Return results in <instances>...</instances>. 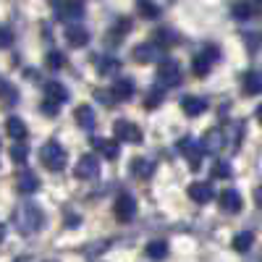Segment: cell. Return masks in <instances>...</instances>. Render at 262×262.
<instances>
[{
  "instance_id": "obj_1",
  "label": "cell",
  "mask_w": 262,
  "mask_h": 262,
  "mask_svg": "<svg viewBox=\"0 0 262 262\" xmlns=\"http://www.w3.org/2000/svg\"><path fill=\"white\" fill-rule=\"evenodd\" d=\"M13 226L18 228L21 236H34L42 231L45 226V212H42L39 205H21L16 212H13Z\"/></svg>"
},
{
  "instance_id": "obj_2",
  "label": "cell",
  "mask_w": 262,
  "mask_h": 262,
  "mask_svg": "<svg viewBox=\"0 0 262 262\" xmlns=\"http://www.w3.org/2000/svg\"><path fill=\"white\" fill-rule=\"evenodd\" d=\"M39 163L45 165L48 170L58 173V170H63V168H66V163H69V152L63 149V144H60V142H48L45 147L39 149Z\"/></svg>"
},
{
  "instance_id": "obj_3",
  "label": "cell",
  "mask_w": 262,
  "mask_h": 262,
  "mask_svg": "<svg viewBox=\"0 0 262 262\" xmlns=\"http://www.w3.org/2000/svg\"><path fill=\"white\" fill-rule=\"evenodd\" d=\"M158 81H160V86H179L181 84V66L173 58H163L158 66Z\"/></svg>"
},
{
  "instance_id": "obj_4",
  "label": "cell",
  "mask_w": 262,
  "mask_h": 262,
  "mask_svg": "<svg viewBox=\"0 0 262 262\" xmlns=\"http://www.w3.org/2000/svg\"><path fill=\"white\" fill-rule=\"evenodd\" d=\"M113 134H116V139H118V142H128V144H142V142H144L142 128H139L137 123L126 121V118L116 121V126H113Z\"/></svg>"
},
{
  "instance_id": "obj_5",
  "label": "cell",
  "mask_w": 262,
  "mask_h": 262,
  "mask_svg": "<svg viewBox=\"0 0 262 262\" xmlns=\"http://www.w3.org/2000/svg\"><path fill=\"white\" fill-rule=\"evenodd\" d=\"M53 11H55V18L60 21H79L84 16V3L81 0H55Z\"/></svg>"
},
{
  "instance_id": "obj_6",
  "label": "cell",
  "mask_w": 262,
  "mask_h": 262,
  "mask_svg": "<svg viewBox=\"0 0 262 262\" xmlns=\"http://www.w3.org/2000/svg\"><path fill=\"white\" fill-rule=\"evenodd\" d=\"M179 152L189 160L191 170H196V168L202 165V155H205V149H202V142H196L194 137H184V139L179 142Z\"/></svg>"
},
{
  "instance_id": "obj_7",
  "label": "cell",
  "mask_w": 262,
  "mask_h": 262,
  "mask_svg": "<svg viewBox=\"0 0 262 262\" xmlns=\"http://www.w3.org/2000/svg\"><path fill=\"white\" fill-rule=\"evenodd\" d=\"M113 215L118 223H131L137 217V200L131 194H118V200L113 205Z\"/></svg>"
},
{
  "instance_id": "obj_8",
  "label": "cell",
  "mask_w": 262,
  "mask_h": 262,
  "mask_svg": "<svg viewBox=\"0 0 262 262\" xmlns=\"http://www.w3.org/2000/svg\"><path fill=\"white\" fill-rule=\"evenodd\" d=\"M74 176L76 179H81V181H92V179H97L100 176V160L95 158V155H81L79 158V163H76V168H74Z\"/></svg>"
},
{
  "instance_id": "obj_9",
  "label": "cell",
  "mask_w": 262,
  "mask_h": 262,
  "mask_svg": "<svg viewBox=\"0 0 262 262\" xmlns=\"http://www.w3.org/2000/svg\"><path fill=\"white\" fill-rule=\"evenodd\" d=\"M131 58H134L137 63H155L163 58V48L158 45V42H144V45H137L134 50H131Z\"/></svg>"
},
{
  "instance_id": "obj_10",
  "label": "cell",
  "mask_w": 262,
  "mask_h": 262,
  "mask_svg": "<svg viewBox=\"0 0 262 262\" xmlns=\"http://www.w3.org/2000/svg\"><path fill=\"white\" fill-rule=\"evenodd\" d=\"M217 202H221V210H223V212H231V215L242 212V205H244L242 194H238L236 189H226V191H221Z\"/></svg>"
},
{
  "instance_id": "obj_11",
  "label": "cell",
  "mask_w": 262,
  "mask_h": 262,
  "mask_svg": "<svg viewBox=\"0 0 262 262\" xmlns=\"http://www.w3.org/2000/svg\"><path fill=\"white\" fill-rule=\"evenodd\" d=\"M134 92H137V84L131 81L128 76H121V79H116V81H113V86H111V95H113L118 102H123V100H131V97H134Z\"/></svg>"
},
{
  "instance_id": "obj_12",
  "label": "cell",
  "mask_w": 262,
  "mask_h": 262,
  "mask_svg": "<svg viewBox=\"0 0 262 262\" xmlns=\"http://www.w3.org/2000/svg\"><path fill=\"white\" fill-rule=\"evenodd\" d=\"M223 142H226V131L223 128H210L202 137V149L210 152V155H215V152L223 149Z\"/></svg>"
},
{
  "instance_id": "obj_13",
  "label": "cell",
  "mask_w": 262,
  "mask_h": 262,
  "mask_svg": "<svg viewBox=\"0 0 262 262\" xmlns=\"http://www.w3.org/2000/svg\"><path fill=\"white\" fill-rule=\"evenodd\" d=\"M186 194L191 196L196 205H207L212 196H215V191H212V186H210L207 181H194V184L186 189Z\"/></svg>"
},
{
  "instance_id": "obj_14",
  "label": "cell",
  "mask_w": 262,
  "mask_h": 262,
  "mask_svg": "<svg viewBox=\"0 0 262 262\" xmlns=\"http://www.w3.org/2000/svg\"><path fill=\"white\" fill-rule=\"evenodd\" d=\"M66 42H69V48H84V45H90V32L79 24L66 27Z\"/></svg>"
},
{
  "instance_id": "obj_15",
  "label": "cell",
  "mask_w": 262,
  "mask_h": 262,
  "mask_svg": "<svg viewBox=\"0 0 262 262\" xmlns=\"http://www.w3.org/2000/svg\"><path fill=\"white\" fill-rule=\"evenodd\" d=\"M16 189L21 194H34L39 189V179H37V173L32 170H21L18 176H16Z\"/></svg>"
},
{
  "instance_id": "obj_16",
  "label": "cell",
  "mask_w": 262,
  "mask_h": 262,
  "mask_svg": "<svg viewBox=\"0 0 262 262\" xmlns=\"http://www.w3.org/2000/svg\"><path fill=\"white\" fill-rule=\"evenodd\" d=\"M181 111H184V113H186L189 118H196V116H202V113L207 111V100L186 95V97L181 100Z\"/></svg>"
},
{
  "instance_id": "obj_17",
  "label": "cell",
  "mask_w": 262,
  "mask_h": 262,
  "mask_svg": "<svg viewBox=\"0 0 262 262\" xmlns=\"http://www.w3.org/2000/svg\"><path fill=\"white\" fill-rule=\"evenodd\" d=\"M69 90L60 84V81H48L45 84V100H53V102H58V105H63V102H69Z\"/></svg>"
},
{
  "instance_id": "obj_18",
  "label": "cell",
  "mask_w": 262,
  "mask_h": 262,
  "mask_svg": "<svg viewBox=\"0 0 262 262\" xmlns=\"http://www.w3.org/2000/svg\"><path fill=\"white\" fill-rule=\"evenodd\" d=\"M242 86H244V95H259L262 92V74L259 71H247L244 79H242Z\"/></svg>"
},
{
  "instance_id": "obj_19",
  "label": "cell",
  "mask_w": 262,
  "mask_h": 262,
  "mask_svg": "<svg viewBox=\"0 0 262 262\" xmlns=\"http://www.w3.org/2000/svg\"><path fill=\"white\" fill-rule=\"evenodd\" d=\"M131 173H134L137 179H149L152 173H155V160H147V158L131 160Z\"/></svg>"
},
{
  "instance_id": "obj_20",
  "label": "cell",
  "mask_w": 262,
  "mask_h": 262,
  "mask_svg": "<svg viewBox=\"0 0 262 262\" xmlns=\"http://www.w3.org/2000/svg\"><path fill=\"white\" fill-rule=\"evenodd\" d=\"M92 144H95V149L100 152V155H102V158H107V160H116V158L121 155L118 142H111V139H95Z\"/></svg>"
},
{
  "instance_id": "obj_21",
  "label": "cell",
  "mask_w": 262,
  "mask_h": 262,
  "mask_svg": "<svg viewBox=\"0 0 262 262\" xmlns=\"http://www.w3.org/2000/svg\"><path fill=\"white\" fill-rule=\"evenodd\" d=\"M6 134L13 139V142H21V139H27V123L21 121V118H8L6 121Z\"/></svg>"
},
{
  "instance_id": "obj_22",
  "label": "cell",
  "mask_w": 262,
  "mask_h": 262,
  "mask_svg": "<svg viewBox=\"0 0 262 262\" xmlns=\"http://www.w3.org/2000/svg\"><path fill=\"white\" fill-rule=\"evenodd\" d=\"M155 42H158L160 48H173V45H179V42H181V37H179V32H176V29L163 27V29H158V32H155Z\"/></svg>"
},
{
  "instance_id": "obj_23",
  "label": "cell",
  "mask_w": 262,
  "mask_h": 262,
  "mask_svg": "<svg viewBox=\"0 0 262 262\" xmlns=\"http://www.w3.org/2000/svg\"><path fill=\"white\" fill-rule=\"evenodd\" d=\"M212 58L202 50L200 55H194V60H191V71H194V76H207L210 74V69H212Z\"/></svg>"
},
{
  "instance_id": "obj_24",
  "label": "cell",
  "mask_w": 262,
  "mask_h": 262,
  "mask_svg": "<svg viewBox=\"0 0 262 262\" xmlns=\"http://www.w3.org/2000/svg\"><path fill=\"white\" fill-rule=\"evenodd\" d=\"M95 63H97V74H100V76H116V74L121 71V63H118L116 58L102 55V58H95Z\"/></svg>"
},
{
  "instance_id": "obj_25",
  "label": "cell",
  "mask_w": 262,
  "mask_h": 262,
  "mask_svg": "<svg viewBox=\"0 0 262 262\" xmlns=\"http://www.w3.org/2000/svg\"><path fill=\"white\" fill-rule=\"evenodd\" d=\"M74 121L81 126V128H95V111L90 105H79L74 111Z\"/></svg>"
},
{
  "instance_id": "obj_26",
  "label": "cell",
  "mask_w": 262,
  "mask_h": 262,
  "mask_svg": "<svg viewBox=\"0 0 262 262\" xmlns=\"http://www.w3.org/2000/svg\"><path fill=\"white\" fill-rule=\"evenodd\" d=\"M137 13L142 18H147V21H155V18H160V6L152 3V0H139V3H137Z\"/></svg>"
},
{
  "instance_id": "obj_27",
  "label": "cell",
  "mask_w": 262,
  "mask_h": 262,
  "mask_svg": "<svg viewBox=\"0 0 262 262\" xmlns=\"http://www.w3.org/2000/svg\"><path fill=\"white\" fill-rule=\"evenodd\" d=\"M252 244H254V233L252 231H242V233H236L233 236V242H231V247L236 249V252H249L252 249Z\"/></svg>"
},
{
  "instance_id": "obj_28",
  "label": "cell",
  "mask_w": 262,
  "mask_h": 262,
  "mask_svg": "<svg viewBox=\"0 0 262 262\" xmlns=\"http://www.w3.org/2000/svg\"><path fill=\"white\" fill-rule=\"evenodd\" d=\"M231 16L236 21H249L254 16V8H252V3H247V0H238V3L231 6Z\"/></svg>"
},
{
  "instance_id": "obj_29",
  "label": "cell",
  "mask_w": 262,
  "mask_h": 262,
  "mask_svg": "<svg viewBox=\"0 0 262 262\" xmlns=\"http://www.w3.org/2000/svg\"><path fill=\"white\" fill-rule=\"evenodd\" d=\"M8 155H11V160L13 163H18V165H24L27 163V158H29V144L21 139V142H16L11 149H8Z\"/></svg>"
},
{
  "instance_id": "obj_30",
  "label": "cell",
  "mask_w": 262,
  "mask_h": 262,
  "mask_svg": "<svg viewBox=\"0 0 262 262\" xmlns=\"http://www.w3.org/2000/svg\"><path fill=\"white\" fill-rule=\"evenodd\" d=\"M144 254L147 257H152V259H163V257H168V244L165 242H149L147 244V249H144Z\"/></svg>"
},
{
  "instance_id": "obj_31",
  "label": "cell",
  "mask_w": 262,
  "mask_h": 262,
  "mask_svg": "<svg viewBox=\"0 0 262 262\" xmlns=\"http://www.w3.org/2000/svg\"><path fill=\"white\" fill-rule=\"evenodd\" d=\"M0 97H3L8 105H16L18 102V92H16V86L6 79H0Z\"/></svg>"
},
{
  "instance_id": "obj_32",
  "label": "cell",
  "mask_w": 262,
  "mask_h": 262,
  "mask_svg": "<svg viewBox=\"0 0 262 262\" xmlns=\"http://www.w3.org/2000/svg\"><path fill=\"white\" fill-rule=\"evenodd\" d=\"M126 32H131V18H121V21H118V27H116L113 32H107V37H113L116 42H121Z\"/></svg>"
},
{
  "instance_id": "obj_33",
  "label": "cell",
  "mask_w": 262,
  "mask_h": 262,
  "mask_svg": "<svg viewBox=\"0 0 262 262\" xmlns=\"http://www.w3.org/2000/svg\"><path fill=\"white\" fill-rule=\"evenodd\" d=\"M45 66H48V69H53V71L63 69V66H66V58H63V53H58V50L48 53V58H45Z\"/></svg>"
},
{
  "instance_id": "obj_34",
  "label": "cell",
  "mask_w": 262,
  "mask_h": 262,
  "mask_svg": "<svg viewBox=\"0 0 262 262\" xmlns=\"http://www.w3.org/2000/svg\"><path fill=\"white\" fill-rule=\"evenodd\" d=\"M244 42H247L249 53H257V50L262 48V37H259L257 32H249V34H244Z\"/></svg>"
},
{
  "instance_id": "obj_35",
  "label": "cell",
  "mask_w": 262,
  "mask_h": 262,
  "mask_svg": "<svg viewBox=\"0 0 262 262\" xmlns=\"http://www.w3.org/2000/svg\"><path fill=\"white\" fill-rule=\"evenodd\" d=\"M160 102H163V92L155 90V92H149V95H147L144 107H147V111H155V107H160Z\"/></svg>"
},
{
  "instance_id": "obj_36",
  "label": "cell",
  "mask_w": 262,
  "mask_h": 262,
  "mask_svg": "<svg viewBox=\"0 0 262 262\" xmlns=\"http://www.w3.org/2000/svg\"><path fill=\"white\" fill-rule=\"evenodd\" d=\"M11 45H13V32L6 24H0V50H6Z\"/></svg>"
},
{
  "instance_id": "obj_37",
  "label": "cell",
  "mask_w": 262,
  "mask_h": 262,
  "mask_svg": "<svg viewBox=\"0 0 262 262\" xmlns=\"http://www.w3.org/2000/svg\"><path fill=\"white\" fill-rule=\"evenodd\" d=\"M212 179H231V165L228 163H215L212 165Z\"/></svg>"
},
{
  "instance_id": "obj_38",
  "label": "cell",
  "mask_w": 262,
  "mask_h": 262,
  "mask_svg": "<svg viewBox=\"0 0 262 262\" xmlns=\"http://www.w3.org/2000/svg\"><path fill=\"white\" fill-rule=\"evenodd\" d=\"M58 102H53V100H45L42 102V113H48V116H58Z\"/></svg>"
},
{
  "instance_id": "obj_39",
  "label": "cell",
  "mask_w": 262,
  "mask_h": 262,
  "mask_svg": "<svg viewBox=\"0 0 262 262\" xmlns=\"http://www.w3.org/2000/svg\"><path fill=\"white\" fill-rule=\"evenodd\" d=\"M95 97H97L102 105H111V102H116V97H113L111 92H105V90H97V92H95Z\"/></svg>"
},
{
  "instance_id": "obj_40",
  "label": "cell",
  "mask_w": 262,
  "mask_h": 262,
  "mask_svg": "<svg viewBox=\"0 0 262 262\" xmlns=\"http://www.w3.org/2000/svg\"><path fill=\"white\" fill-rule=\"evenodd\" d=\"M76 223H79V215H66V226L69 228H76Z\"/></svg>"
},
{
  "instance_id": "obj_41",
  "label": "cell",
  "mask_w": 262,
  "mask_h": 262,
  "mask_svg": "<svg viewBox=\"0 0 262 262\" xmlns=\"http://www.w3.org/2000/svg\"><path fill=\"white\" fill-rule=\"evenodd\" d=\"M254 202H257V207H262V186L254 189Z\"/></svg>"
},
{
  "instance_id": "obj_42",
  "label": "cell",
  "mask_w": 262,
  "mask_h": 262,
  "mask_svg": "<svg viewBox=\"0 0 262 262\" xmlns=\"http://www.w3.org/2000/svg\"><path fill=\"white\" fill-rule=\"evenodd\" d=\"M24 76H29V81H37V71H32V69L24 71Z\"/></svg>"
},
{
  "instance_id": "obj_43",
  "label": "cell",
  "mask_w": 262,
  "mask_h": 262,
  "mask_svg": "<svg viewBox=\"0 0 262 262\" xmlns=\"http://www.w3.org/2000/svg\"><path fill=\"white\" fill-rule=\"evenodd\" d=\"M3 238H6V226L0 223V242H3Z\"/></svg>"
},
{
  "instance_id": "obj_44",
  "label": "cell",
  "mask_w": 262,
  "mask_h": 262,
  "mask_svg": "<svg viewBox=\"0 0 262 262\" xmlns=\"http://www.w3.org/2000/svg\"><path fill=\"white\" fill-rule=\"evenodd\" d=\"M257 121L262 123V105H257Z\"/></svg>"
},
{
  "instance_id": "obj_45",
  "label": "cell",
  "mask_w": 262,
  "mask_h": 262,
  "mask_svg": "<svg viewBox=\"0 0 262 262\" xmlns=\"http://www.w3.org/2000/svg\"><path fill=\"white\" fill-rule=\"evenodd\" d=\"M257 3H259V6H262V0H257Z\"/></svg>"
}]
</instances>
